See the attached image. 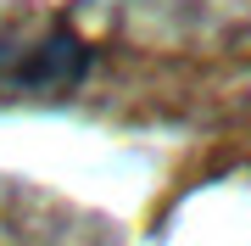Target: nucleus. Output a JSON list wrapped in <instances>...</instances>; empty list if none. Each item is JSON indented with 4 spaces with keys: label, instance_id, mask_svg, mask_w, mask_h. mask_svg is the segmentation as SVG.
I'll return each instance as SVG.
<instances>
[{
    "label": "nucleus",
    "instance_id": "nucleus-1",
    "mask_svg": "<svg viewBox=\"0 0 251 246\" xmlns=\"http://www.w3.org/2000/svg\"><path fill=\"white\" fill-rule=\"evenodd\" d=\"M90 62H95V51L84 45L73 28H56L39 45L0 39V84H6V90H45V95L78 90L84 73H90Z\"/></svg>",
    "mask_w": 251,
    "mask_h": 246
}]
</instances>
